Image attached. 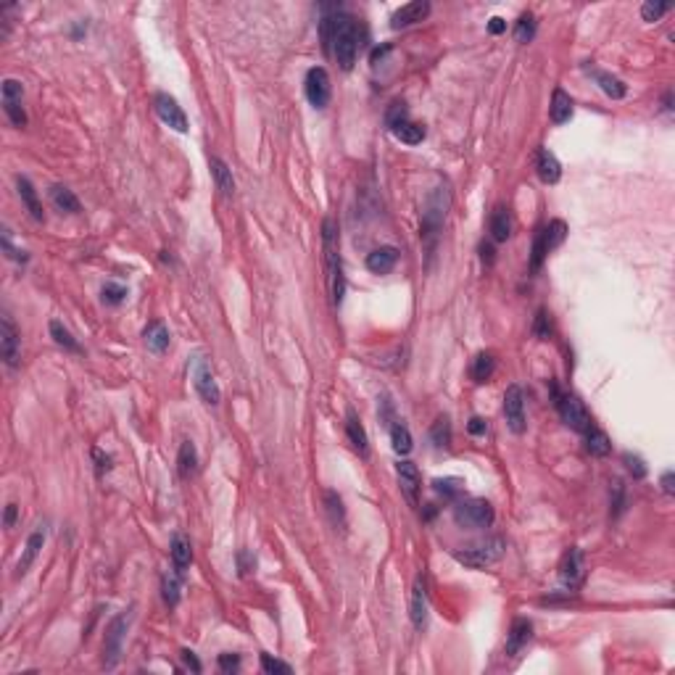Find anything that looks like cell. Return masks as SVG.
Returning <instances> with one entry per match:
<instances>
[{
  "label": "cell",
  "mask_w": 675,
  "mask_h": 675,
  "mask_svg": "<svg viewBox=\"0 0 675 675\" xmlns=\"http://www.w3.org/2000/svg\"><path fill=\"white\" fill-rule=\"evenodd\" d=\"M322 37H325L327 53L335 56L338 66L343 71L354 69L356 53H359V29H356L354 19L341 11L325 16L322 19Z\"/></svg>",
  "instance_id": "obj_1"
},
{
  "label": "cell",
  "mask_w": 675,
  "mask_h": 675,
  "mask_svg": "<svg viewBox=\"0 0 675 675\" xmlns=\"http://www.w3.org/2000/svg\"><path fill=\"white\" fill-rule=\"evenodd\" d=\"M322 246H325V264H327V283H330L332 304L341 306L346 296V277L341 264V246H338V230L332 219L322 222Z\"/></svg>",
  "instance_id": "obj_2"
},
{
  "label": "cell",
  "mask_w": 675,
  "mask_h": 675,
  "mask_svg": "<svg viewBox=\"0 0 675 675\" xmlns=\"http://www.w3.org/2000/svg\"><path fill=\"white\" fill-rule=\"evenodd\" d=\"M504 551H507L504 538H488V541H483V544L467 546V549H457V551H454V559H457L459 565H464V568L483 570V568H488V565H496L498 559L504 557Z\"/></svg>",
  "instance_id": "obj_3"
},
{
  "label": "cell",
  "mask_w": 675,
  "mask_h": 675,
  "mask_svg": "<svg viewBox=\"0 0 675 675\" xmlns=\"http://www.w3.org/2000/svg\"><path fill=\"white\" fill-rule=\"evenodd\" d=\"M551 393H554V403H557V412L562 417V422L575 430V433H586L588 427L593 425L591 415L586 412L583 401L575 396V393H559L557 385H551Z\"/></svg>",
  "instance_id": "obj_4"
},
{
  "label": "cell",
  "mask_w": 675,
  "mask_h": 675,
  "mask_svg": "<svg viewBox=\"0 0 675 675\" xmlns=\"http://www.w3.org/2000/svg\"><path fill=\"white\" fill-rule=\"evenodd\" d=\"M451 195L446 188H436L430 195H427L425 212H422V237L425 240H436V235L440 232L443 227V219H446V212H449Z\"/></svg>",
  "instance_id": "obj_5"
},
{
  "label": "cell",
  "mask_w": 675,
  "mask_h": 675,
  "mask_svg": "<svg viewBox=\"0 0 675 675\" xmlns=\"http://www.w3.org/2000/svg\"><path fill=\"white\" fill-rule=\"evenodd\" d=\"M454 520L467 531H480L494 525V507L486 498H470V501H457L454 507Z\"/></svg>",
  "instance_id": "obj_6"
},
{
  "label": "cell",
  "mask_w": 675,
  "mask_h": 675,
  "mask_svg": "<svg viewBox=\"0 0 675 675\" xmlns=\"http://www.w3.org/2000/svg\"><path fill=\"white\" fill-rule=\"evenodd\" d=\"M132 623V612H121L111 620V625L106 630V641H103V665L108 670L117 667L121 649H124V639H127V628Z\"/></svg>",
  "instance_id": "obj_7"
},
{
  "label": "cell",
  "mask_w": 675,
  "mask_h": 675,
  "mask_svg": "<svg viewBox=\"0 0 675 675\" xmlns=\"http://www.w3.org/2000/svg\"><path fill=\"white\" fill-rule=\"evenodd\" d=\"M190 378H193V385H195L198 396L206 403L216 406V403L222 401V391H219V385L214 380V372L209 367V362H206V356L201 354L193 356V362H190Z\"/></svg>",
  "instance_id": "obj_8"
},
{
  "label": "cell",
  "mask_w": 675,
  "mask_h": 675,
  "mask_svg": "<svg viewBox=\"0 0 675 675\" xmlns=\"http://www.w3.org/2000/svg\"><path fill=\"white\" fill-rule=\"evenodd\" d=\"M586 581V557L578 546H570L559 562V583L565 591H578Z\"/></svg>",
  "instance_id": "obj_9"
},
{
  "label": "cell",
  "mask_w": 675,
  "mask_h": 675,
  "mask_svg": "<svg viewBox=\"0 0 675 675\" xmlns=\"http://www.w3.org/2000/svg\"><path fill=\"white\" fill-rule=\"evenodd\" d=\"M304 93H306V101L314 108L327 106V103H330V95H332L330 74H327V69H322V66L309 69L306 71V82H304Z\"/></svg>",
  "instance_id": "obj_10"
},
{
  "label": "cell",
  "mask_w": 675,
  "mask_h": 675,
  "mask_svg": "<svg viewBox=\"0 0 675 675\" xmlns=\"http://www.w3.org/2000/svg\"><path fill=\"white\" fill-rule=\"evenodd\" d=\"M0 354H3V362L8 367H19L22 362V338H19V330L8 314L0 317Z\"/></svg>",
  "instance_id": "obj_11"
},
{
  "label": "cell",
  "mask_w": 675,
  "mask_h": 675,
  "mask_svg": "<svg viewBox=\"0 0 675 675\" xmlns=\"http://www.w3.org/2000/svg\"><path fill=\"white\" fill-rule=\"evenodd\" d=\"M3 111H6V117H8V121H11L13 127H27V114H24V106H22V95H24V87L22 82H16V80H3Z\"/></svg>",
  "instance_id": "obj_12"
},
{
  "label": "cell",
  "mask_w": 675,
  "mask_h": 675,
  "mask_svg": "<svg viewBox=\"0 0 675 675\" xmlns=\"http://www.w3.org/2000/svg\"><path fill=\"white\" fill-rule=\"evenodd\" d=\"M154 106H156V114H158V119L164 121L166 127H172L175 132H188V117H185V111L179 108V103L172 98V95H169V93H156Z\"/></svg>",
  "instance_id": "obj_13"
},
{
  "label": "cell",
  "mask_w": 675,
  "mask_h": 675,
  "mask_svg": "<svg viewBox=\"0 0 675 675\" xmlns=\"http://www.w3.org/2000/svg\"><path fill=\"white\" fill-rule=\"evenodd\" d=\"M504 417L512 433H525V396L520 385H510L504 393Z\"/></svg>",
  "instance_id": "obj_14"
},
{
  "label": "cell",
  "mask_w": 675,
  "mask_h": 675,
  "mask_svg": "<svg viewBox=\"0 0 675 675\" xmlns=\"http://www.w3.org/2000/svg\"><path fill=\"white\" fill-rule=\"evenodd\" d=\"M399 475V486H401L403 496L412 507H420V491H422V480H420V470L415 462H399L396 467Z\"/></svg>",
  "instance_id": "obj_15"
},
{
  "label": "cell",
  "mask_w": 675,
  "mask_h": 675,
  "mask_svg": "<svg viewBox=\"0 0 675 675\" xmlns=\"http://www.w3.org/2000/svg\"><path fill=\"white\" fill-rule=\"evenodd\" d=\"M427 13H430V3H427V0H415V3H406V6H401V8H399V11L391 16V27H393V29L412 27V24L427 19Z\"/></svg>",
  "instance_id": "obj_16"
},
{
  "label": "cell",
  "mask_w": 675,
  "mask_h": 675,
  "mask_svg": "<svg viewBox=\"0 0 675 675\" xmlns=\"http://www.w3.org/2000/svg\"><path fill=\"white\" fill-rule=\"evenodd\" d=\"M531 639H533V623L525 620V617H517V620L512 623L510 636H507V654H510V657H517V654L531 644Z\"/></svg>",
  "instance_id": "obj_17"
},
{
  "label": "cell",
  "mask_w": 675,
  "mask_h": 675,
  "mask_svg": "<svg viewBox=\"0 0 675 675\" xmlns=\"http://www.w3.org/2000/svg\"><path fill=\"white\" fill-rule=\"evenodd\" d=\"M412 623L417 630H422L427 625V581L425 575L415 578V591H412Z\"/></svg>",
  "instance_id": "obj_18"
},
{
  "label": "cell",
  "mask_w": 675,
  "mask_h": 675,
  "mask_svg": "<svg viewBox=\"0 0 675 675\" xmlns=\"http://www.w3.org/2000/svg\"><path fill=\"white\" fill-rule=\"evenodd\" d=\"M535 169H538V177L546 185H557L559 177H562V164L557 161V156L551 154L549 148H541L538 156H535Z\"/></svg>",
  "instance_id": "obj_19"
},
{
  "label": "cell",
  "mask_w": 675,
  "mask_h": 675,
  "mask_svg": "<svg viewBox=\"0 0 675 675\" xmlns=\"http://www.w3.org/2000/svg\"><path fill=\"white\" fill-rule=\"evenodd\" d=\"M399 261V251L393 246H380L367 256V269L375 274H388Z\"/></svg>",
  "instance_id": "obj_20"
},
{
  "label": "cell",
  "mask_w": 675,
  "mask_h": 675,
  "mask_svg": "<svg viewBox=\"0 0 675 675\" xmlns=\"http://www.w3.org/2000/svg\"><path fill=\"white\" fill-rule=\"evenodd\" d=\"M169 551H172L175 570H177L179 575H185V570H188L190 562H193V546H190V538L185 533H175V535H172V546H169Z\"/></svg>",
  "instance_id": "obj_21"
},
{
  "label": "cell",
  "mask_w": 675,
  "mask_h": 675,
  "mask_svg": "<svg viewBox=\"0 0 675 675\" xmlns=\"http://www.w3.org/2000/svg\"><path fill=\"white\" fill-rule=\"evenodd\" d=\"M16 188H19V195H22L27 212L32 214V219H35V222H43V219H45V212H43V203H40V198H37L35 185H32L27 177H19L16 179Z\"/></svg>",
  "instance_id": "obj_22"
},
{
  "label": "cell",
  "mask_w": 675,
  "mask_h": 675,
  "mask_svg": "<svg viewBox=\"0 0 675 675\" xmlns=\"http://www.w3.org/2000/svg\"><path fill=\"white\" fill-rule=\"evenodd\" d=\"M488 230H491V237H494L496 243H507V240H510V235H512V214H510V209H504V206L494 209Z\"/></svg>",
  "instance_id": "obj_23"
},
{
  "label": "cell",
  "mask_w": 675,
  "mask_h": 675,
  "mask_svg": "<svg viewBox=\"0 0 675 675\" xmlns=\"http://www.w3.org/2000/svg\"><path fill=\"white\" fill-rule=\"evenodd\" d=\"M43 544H45V531H35V533L29 535V541H27V546H24V557L19 559V565H16V575H24L27 570L35 565V559H37V554H40Z\"/></svg>",
  "instance_id": "obj_24"
},
{
  "label": "cell",
  "mask_w": 675,
  "mask_h": 675,
  "mask_svg": "<svg viewBox=\"0 0 675 675\" xmlns=\"http://www.w3.org/2000/svg\"><path fill=\"white\" fill-rule=\"evenodd\" d=\"M549 114H551V121H554V124H565V121H570V117H572V98H570L562 87H557L554 95H551Z\"/></svg>",
  "instance_id": "obj_25"
},
{
  "label": "cell",
  "mask_w": 675,
  "mask_h": 675,
  "mask_svg": "<svg viewBox=\"0 0 675 675\" xmlns=\"http://www.w3.org/2000/svg\"><path fill=\"white\" fill-rule=\"evenodd\" d=\"M142 338H145V346L154 354H164L166 348H169V330L164 327V322H151L145 327V332H142Z\"/></svg>",
  "instance_id": "obj_26"
},
{
  "label": "cell",
  "mask_w": 675,
  "mask_h": 675,
  "mask_svg": "<svg viewBox=\"0 0 675 675\" xmlns=\"http://www.w3.org/2000/svg\"><path fill=\"white\" fill-rule=\"evenodd\" d=\"M346 436H348V440H351L354 451H359L362 457H367V454H369L367 433H364V427H362V422L356 420L354 412H348V420H346Z\"/></svg>",
  "instance_id": "obj_27"
},
{
  "label": "cell",
  "mask_w": 675,
  "mask_h": 675,
  "mask_svg": "<svg viewBox=\"0 0 675 675\" xmlns=\"http://www.w3.org/2000/svg\"><path fill=\"white\" fill-rule=\"evenodd\" d=\"M494 372H496V356L491 354V351H483V354L475 356L473 369H470L475 383H488V380L494 378Z\"/></svg>",
  "instance_id": "obj_28"
},
{
  "label": "cell",
  "mask_w": 675,
  "mask_h": 675,
  "mask_svg": "<svg viewBox=\"0 0 675 675\" xmlns=\"http://www.w3.org/2000/svg\"><path fill=\"white\" fill-rule=\"evenodd\" d=\"M583 436H586V449H588L591 457H607V454L612 451V443H609L604 430H599V427L591 425Z\"/></svg>",
  "instance_id": "obj_29"
},
{
  "label": "cell",
  "mask_w": 675,
  "mask_h": 675,
  "mask_svg": "<svg viewBox=\"0 0 675 675\" xmlns=\"http://www.w3.org/2000/svg\"><path fill=\"white\" fill-rule=\"evenodd\" d=\"M212 172H214V179H216V188L222 190V195H232L235 193V179H232V169L222 161V158H216L214 156L212 158Z\"/></svg>",
  "instance_id": "obj_30"
},
{
  "label": "cell",
  "mask_w": 675,
  "mask_h": 675,
  "mask_svg": "<svg viewBox=\"0 0 675 675\" xmlns=\"http://www.w3.org/2000/svg\"><path fill=\"white\" fill-rule=\"evenodd\" d=\"M593 77H596L599 87L604 90V95H609L612 101H620V98H625V93H628L625 82H623V80H617V77H612L609 71H593Z\"/></svg>",
  "instance_id": "obj_31"
},
{
  "label": "cell",
  "mask_w": 675,
  "mask_h": 675,
  "mask_svg": "<svg viewBox=\"0 0 675 675\" xmlns=\"http://www.w3.org/2000/svg\"><path fill=\"white\" fill-rule=\"evenodd\" d=\"M541 235H544L546 251L551 253V251L559 249V246L565 243V237H568V225H565L562 219H551V222L541 230Z\"/></svg>",
  "instance_id": "obj_32"
},
{
  "label": "cell",
  "mask_w": 675,
  "mask_h": 675,
  "mask_svg": "<svg viewBox=\"0 0 675 675\" xmlns=\"http://www.w3.org/2000/svg\"><path fill=\"white\" fill-rule=\"evenodd\" d=\"M177 464H179V475H182V477L195 475V470H198V451H195V446H193V440H185V443L179 446Z\"/></svg>",
  "instance_id": "obj_33"
},
{
  "label": "cell",
  "mask_w": 675,
  "mask_h": 675,
  "mask_svg": "<svg viewBox=\"0 0 675 675\" xmlns=\"http://www.w3.org/2000/svg\"><path fill=\"white\" fill-rule=\"evenodd\" d=\"M50 198H53L56 209H61V212L80 214V201H77V195L66 185H53L50 188Z\"/></svg>",
  "instance_id": "obj_34"
},
{
  "label": "cell",
  "mask_w": 675,
  "mask_h": 675,
  "mask_svg": "<svg viewBox=\"0 0 675 675\" xmlns=\"http://www.w3.org/2000/svg\"><path fill=\"white\" fill-rule=\"evenodd\" d=\"M391 443H393V451L396 454H401V457H406L409 451H412V433H409V427L403 425V422H396V425H391Z\"/></svg>",
  "instance_id": "obj_35"
},
{
  "label": "cell",
  "mask_w": 675,
  "mask_h": 675,
  "mask_svg": "<svg viewBox=\"0 0 675 675\" xmlns=\"http://www.w3.org/2000/svg\"><path fill=\"white\" fill-rule=\"evenodd\" d=\"M50 335H53V341H56L61 348H66V351H71V354H80V351H82V346L77 343V338H74L59 320L50 322Z\"/></svg>",
  "instance_id": "obj_36"
},
{
  "label": "cell",
  "mask_w": 675,
  "mask_h": 675,
  "mask_svg": "<svg viewBox=\"0 0 675 675\" xmlns=\"http://www.w3.org/2000/svg\"><path fill=\"white\" fill-rule=\"evenodd\" d=\"M393 135L401 142H406V145H417V142L425 140V127L422 124H415V121H403V124H399L393 130Z\"/></svg>",
  "instance_id": "obj_37"
},
{
  "label": "cell",
  "mask_w": 675,
  "mask_h": 675,
  "mask_svg": "<svg viewBox=\"0 0 675 675\" xmlns=\"http://www.w3.org/2000/svg\"><path fill=\"white\" fill-rule=\"evenodd\" d=\"M430 440L436 443V449H449V446H451V422H449V417H438V420L433 422Z\"/></svg>",
  "instance_id": "obj_38"
},
{
  "label": "cell",
  "mask_w": 675,
  "mask_h": 675,
  "mask_svg": "<svg viewBox=\"0 0 675 675\" xmlns=\"http://www.w3.org/2000/svg\"><path fill=\"white\" fill-rule=\"evenodd\" d=\"M325 504H327V514L335 528H346V512H343V501L335 491H327L325 494Z\"/></svg>",
  "instance_id": "obj_39"
},
{
  "label": "cell",
  "mask_w": 675,
  "mask_h": 675,
  "mask_svg": "<svg viewBox=\"0 0 675 675\" xmlns=\"http://www.w3.org/2000/svg\"><path fill=\"white\" fill-rule=\"evenodd\" d=\"M403 121H409V108H406L403 101H393L391 106H388V111H385V124H388V130L393 132L399 124H403Z\"/></svg>",
  "instance_id": "obj_40"
},
{
  "label": "cell",
  "mask_w": 675,
  "mask_h": 675,
  "mask_svg": "<svg viewBox=\"0 0 675 675\" xmlns=\"http://www.w3.org/2000/svg\"><path fill=\"white\" fill-rule=\"evenodd\" d=\"M179 581H182V575H179L177 570L172 572V575H166L164 583H161V591H164V602L169 607H177L179 602Z\"/></svg>",
  "instance_id": "obj_41"
},
{
  "label": "cell",
  "mask_w": 675,
  "mask_h": 675,
  "mask_svg": "<svg viewBox=\"0 0 675 675\" xmlns=\"http://www.w3.org/2000/svg\"><path fill=\"white\" fill-rule=\"evenodd\" d=\"M535 35V19L533 13H522L520 22H517V27H514V40L517 43H531Z\"/></svg>",
  "instance_id": "obj_42"
},
{
  "label": "cell",
  "mask_w": 675,
  "mask_h": 675,
  "mask_svg": "<svg viewBox=\"0 0 675 675\" xmlns=\"http://www.w3.org/2000/svg\"><path fill=\"white\" fill-rule=\"evenodd\" d=\"M667 11H670V3H654V0H649V3L641 6V19L644 22H660Z\"/></svg>",
  "instance_id": "obj_43"
},
{
  "label": "cell",
  "mask_w": 675,
  "mask_h": 675,
  "mask_svg": "<svg viewBox=\"0 0 675 675\" xmlns=\"http://www.w3.org/2000/svg\"><path fill=\"white\" fill-rule=\"evenodd\" d=\"M433 486L446 498H459L462 494V480H457V477H443V480L438 477V480H433Z\"/></svg>",
  "instance_id": "obj_44"
},
{
  "label": "cell",
  "mask_w": 675,
  "mask_h": 675,
  "mask_svg": "<svg viewBox=\"0 0 675 675\" xmlns=\"http://www.w3.org/2000/svg\"><path fill=\"white\" fill-rule=\"evenodd\" d=\"M124 298H127V288H124V285H117V283L103 285V301H106V304H111V306H119Z\"/></svg>",
  "instance_id": "obj_45"
},
{
  "label": "cell",
  "mask_w": 675,
  "mask_h": 675,
  "mask_svg": "<svg viewBox=\"0 0 675 675\" xmlns=\"http://www.w3.org/2000/svg\"><path fill=\"white\" fill-rule=\"evenodd\" d=\"M533 335L538 338V341H549V335H551V322H549L546 309H538V314H535Z\"/></svg>",
  "instance_id": "obj_46"
},
{
  "label": "cell",
  "mask_w": 675,
  "mask_h": 675,
  "mask_svg": "<svg viewBox=\"0 0 675 675\" xmlns=\"http://www.w3.org/2000/svg\"><path fill=\"white\" fill-rule=\"evenodd\" d=\"M546 256H549V251H546L544 235L538 232V235H535V243H533V259H531V269H533V272L541 269V264H544Z\"/></svg>",
  "instance_id": "obj_47"
},
{
  "label": "cell",
  "mask_w": 675,
  "mask_h": 675,
  "mask_svg": "<svg viewBox=\"0 0 675 675\" xmlns=\"http://www.w3.org/2000/svg\"><path fill=\"white\" fill-rule=\"evenodd\" d=\"M261 667H264V673H293L290 665L274 660L272 654H261Z\"/></svg>",
  "instance_id": "obj_48"
},
{
  "label": "cell",
  "mask_w": 675,
  "mask_h": 675,
  "mask_svg": "<svg viewBox=\"0 0 675 675\" xmlns=\"http://www.w3.org/2000/svg\"><path fill=\"white\" fill-rule=\"evenodd\" d=\"M623 462L628 464V470L633 477H639V480L641 477H646V464H644L641 457H636V454H630L628 451V454H623Z\"/></svg>",
  "instance_id": "obj_49"
},
{
  "label": "cell",
  "mask_w": 675,
  "mask_h": 675,
  "mask_svg": "<svg viewBox=\"0 0 675 675\" xmlns=\"http://www.w3.org/2000/svg\"><path fill=\"white\" fill-rule=\"evenodd\" d=\"M3 251H6V256L8 259H16V261H27V256H24V251H16L11 246V235H8V230H3Z\"/></svg>",
  "instance_id": "obj_50"
},
{
  "label": "cell",
  "mask_w": 675,
  "mask_h": 675,
  "mask_svg": "<svg viewBox=\"0 0 675 675\" xmlns=\"http://www.w3.org/2000/svg\"><path fill=\"white\" fill-rule=\"evenodd\" d=\"M219 667L225 673H235L237 667H240V657L237 654H219Z\"/></svg>",
  "instance_id": "obj_51"
},
{
  "label": "cell",
  "mask_w": 675,
  "mask_h": 675,
  "mask_svg": "<svg viewBox=\"0 0 675 675\" xmlns=\"http://www.w3.org/2000/svg\"><path fill=\"white\" fill-rule=\"evenodd\" d=\"M237 568H240V575H249L251 570H253V557H251V551H240L237 554Z\"/></svg>",
  "instance_id": "obj_52"
},
{
  "label": "cell",
  "mask_w": 675,
  "mask_h": 675,
  "mask_svg": "<svg viewBox=\"0 0 675 675\" xmlns=\"http://www.w3.org/2000/svg\"><path fill=\"white\" fill-rule=\"evenodd\" d=\"M467 430H470V436H486V430H488L486 420H483V417H473V420L467 422Z\"/></svg>",
  "instance_id": "obj_53"
},
{
  "label": "cell",
  "mask_w": 675,
  "mask_h": 675,
  "mask_svg": "<svg viewBox=\"0 0 675 675\" xmlns=\"http://www.w3.org/2000/svg\"><path fill=\"white\" fill-rule=\"evenodd\" d=\"M182 662L188 665L193 673H201V662H198V660H195V654L188 652V649H182Z\"/></svg>",
  "instance_id": "obj_54"
},
{
  "label": "cell",
  "mask_w": 675,
  "mask_h": 675,
  "mask_svg": "<svg viewBox=\"0 0 675 675\" xmlns=\"http://www.w3.org/2000/svg\"><path fill=\"white\" fill-rule=\"evenodd\" d=\"M504 29H507V22H504V19H498V16H494V19H491V24H488V32H491V35H501Z\"/></svg>",
  "instance_id": "obj_55"
},
{
  "label": "cell",
  "mask_w": 675,
  "mask_h": 675,
  "mask_svg": "<svg viewBox=\"0 0 675 675\" xmlns=\"http://www.w3.org/2000/svg\"><path fill=\"white\" fill-rule=\"evenodd\" d=\"M662 491L667 494V496H673L675 494V486H673V470H667V473L662 475Z\"/></svg>",
  "instance_id": "obj_56"
},
{
  "label": "cell",
  "mask_w": 675,
  "mask_h": 675,
  "mask_svg": "<svg viewBox=\"0 0 675 675\" xmlns=\"http://www.w3.org/2000/svg\"><path fill=\"white\" fill-rule=\"evenodd\" d=\"M16 512H19V507H16V504H8V507H6V517H3L6 528H13V522H16Z\"/></svg>",
  "instance_id": "obj_57"
},
{
  "label": "cell",
  "mask_w": 675,
  "mask_h": 675,
  "mask_svg": "<svg viewBox=\"0 0 675 675\" xmlns=\"http://www.w3.org/2000/svg\"><path fill=\"white\" fill-rule=\"evenodd\" d=\"M95 459H98V475H103V470H111V457H103L101 451H95Z\"/></svg>",
  "instance_id": "obj_58"
},
{
  "label": "cell",
  "mask_w": 675,
  "mask_h": 675,
  "mask_svg": "<svg viewBox=\"0 0 675 675\" xmlns=\"http://www.w3.org/2000/svg\"><path fill=\"white\" fill-rule=\"evenodd\" d=\"M480 253H483V261H486L488 267H491V264H494V249L483 243V246H480Z\"/></svg>",
  "instance_id": "obj_59"
},
{
  "label": "cell",
  "mask_w": 675,
  "mask_h": 675,
  "mask_svg": "<svg viewBox=\"0 0 675 675\" xmlns=\"http://www.w3.org/2000/svg\"><path fill=\"white\" fill-rule=\"evenodd\" d=\"M388 50H391V45L375 47V50H372V64H378V61L383 59V56H385V53H388Z\"/></svg>",
  "instance_id": "obj_60"
}]
</instances>
